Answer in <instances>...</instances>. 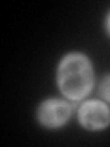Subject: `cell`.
I'll return each instance as SVG.
<instances>
[{"label": "cell", "instance_id": "5b68a950", "mask_svg": "<svg viewBox=\"0 0 110 147\" xmlns=\"http://www.w3.org/2000/svg\"><path fill=\"white\" fill-rule=\"evenodd\" d=\"M108 28H110V20H108Z\"/></svg>", "mask_w": 110, "mask_h": 147}, {"label": "cell", "instance_id": "277c9868", "mask_svg": "<svg viewBox=\"0 0 110 147\" xmlns=\"http://www.w3.org/2000/svg\"><path fill=\"white\" fill-rule=\"evenodd\" d=\"M101 92H103V96L110 101V77H107V79L103 81V85H101Z\"/></svg>", "mask_w": 110, "mask_h": 147}, {"label": "cell", "instance_id": "6da1fadb", "mask_svg": "<svg viewBox=\"0 0 110 147\" xmlns=\"http://www.w3.org/2000/svg\"><path fill=\"white\" fill-rule=\"evenodd\" d=\"M59 83L62 92L72 99H79L90 90L92 85V70L90 64L82 55L72 53L61 64L59 70Z\"/></svg>", "mask_w": 110, "mask_h": 147}, {"label": "cell", "instance_id": "7a4b0ae2", "mask_svg": "<svg viewBox=\"0 0 110 147\" xmlns=\"http://www.w3.org/2000/svg\"><path fill=\"white\" fill-rule=\"evenodd\" d=\"M79 118L82 121V125L88 129H103L105 125H108L110 121V112L103 103L97 101H90L85 103L79 112Z\"/></svg>", "mask_w": 110, "mask_h": 147}, {"label": "cell", "instance_id": "3957f363", "mask_svg": "<svg viewBox=\"0 0 110 147\" xmlns=\"http://www.w3.org/2000/svg\"><path fill=\"white\" fill-rule=\"evenodd\" d=\"M39 116L46 125H59V123L68 119V116H70V107L64 101H59V99L46 101V103H42V107L39 110Z\"/></svg>", "mask_w": 110, "mask_h": 147}]
</instances>
